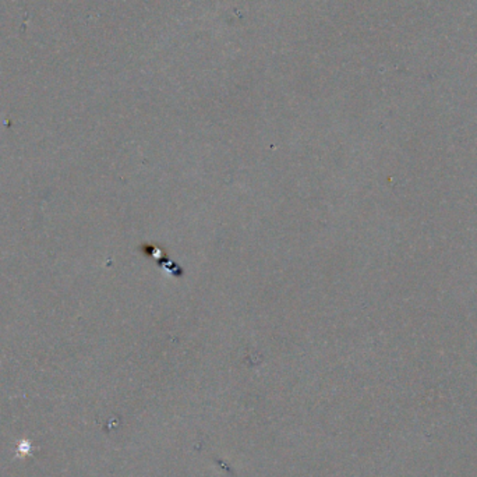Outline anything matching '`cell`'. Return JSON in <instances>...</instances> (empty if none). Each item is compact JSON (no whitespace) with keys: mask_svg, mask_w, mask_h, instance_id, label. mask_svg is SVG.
<instances>
[{"mask_svg":"<svg viewBox=\"0 0 477 477\" xmlns=\"http://www.w3.org/2000/svg\"><path fill=\"white\" fill-rule=\"evenodd\" d=\"M34 449H37V446H32L29 438H22L17 443L16 458H27L30 454L34 453Z\"/></svg>","mask_w":477,"mask_h":477,"instance_id":"cell-1","label":"cell"}]
</instances>
